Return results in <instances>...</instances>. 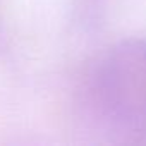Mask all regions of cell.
Instances as JSON below:
<instances>
[{
	"instance_id": "obj_1",
	"label": "cell",
	"mask_w": 146,
	"mask_h": 146,
	"mask_svg": "<svg viewBox=\"0 0 146 146\" xmlns=\"http://www.w3.org/2000/svg\"><path fill=\"white\" fill-rule=\"evenodd\" d=\"M91 91L100 119L113 132L146 143V41L113 46L95 70Z\"/></svg>"
}]
</instances>
